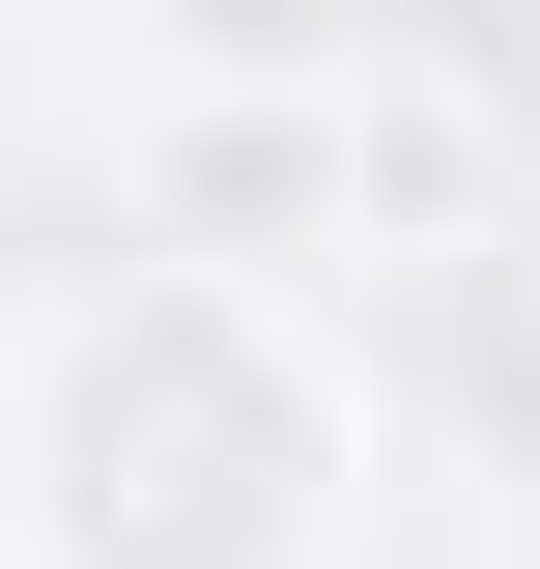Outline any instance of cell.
Listing matches in <instances>:
<instances>
[{
    "mask_svg": "<svg viewBox=\"0 0 540 569\" xmlns=\"http://www.w3.org/2000/svg\"><path fill=\"white\" fill-rule=\"evenodd\" d=\"M341 485H370V399H341L313 284L114 257L58 342L0 370V512H29V569H313Z\"/></svg>",
    "mask_w": 540,
    "mask_h": 569,
    "instance_id": "6da1fadb",
    "label": "cell"
},
{
    "mask_svg": "<svg viewBox=\"0 0 540 569\" xmlns=\"http://www.w3.org/2000/svg\"><path fill=\"white\" fill-rule=\"evenodd\" d=\"M142 58L200 114H370V0H142Z\"/></svg>",
    "mask_w": 540,
    "mask_h": 569,
    "instance_id": "7a4b0ae2",
    "label": "cell"
}]
</instances>
